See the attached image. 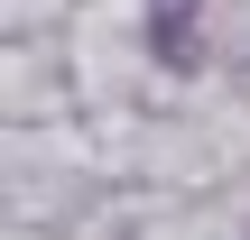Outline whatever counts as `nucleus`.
<instances>
[{
  "label": "nucleus",
  "mask_w": 250,
  "mask_h": 240,
  "mask_svg": "<svg viewBox=\"0 0 250 240\" xmlns=\"http://www.w3.org/2000/svg\"><path fill=\"white\" fill-rule=\"evenodd\" d=\"M195 37H204V0H158V55L195 65Z\"/></svg>",
  "instance_id": "f257e3e1"
}]
</instances>
